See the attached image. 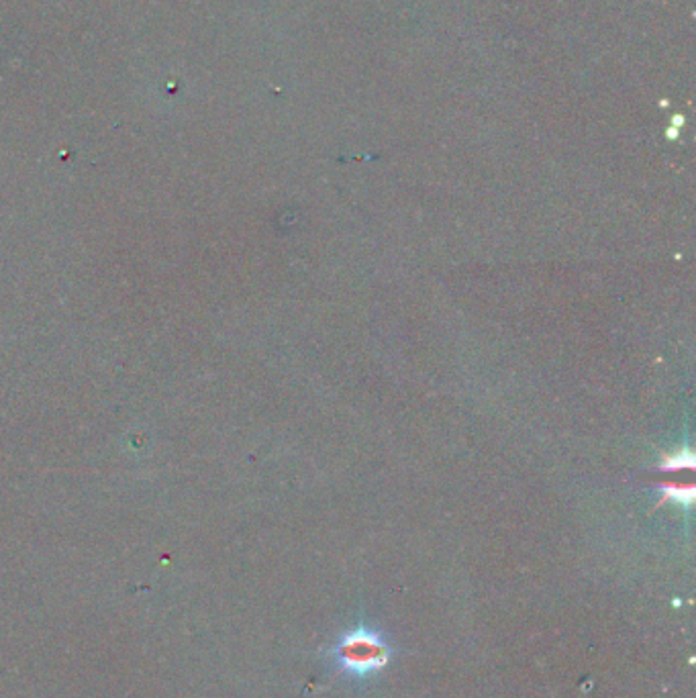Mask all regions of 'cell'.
Masks as SVG:
<instances>
[{
  "instance_id": "2",
  "label": "cell",
  "mask_w": 696,
  "mask_h": 698,
  "mask_svg": "<svg viewBox=\"0 0 696 698\" xmlns=\"http://www.w3.org/2000/svg\"><path fill=\"white\" fill-rule=\"evenodd\" d=\"M666 496L674 498L678 503H688L692 498V488H666Z\"/></svg>"
},
{
  "instance_id": "1",
  "label": "cell",
  "mask_w": 696,
  "mask_h": 698,
  "mask_svg": "<svg viewBox=\"0 0 696 698\" xmlns=\"http://www.w3.org/2000/svg\"><path fill=\"white\" fill-rule=\"evenodd\" d=\"M394 654L390 637L380 627L360 619L356 625L343 629L321 656L335 678L364 686L390 666Z\"/></svg>"
}]
</instances>
